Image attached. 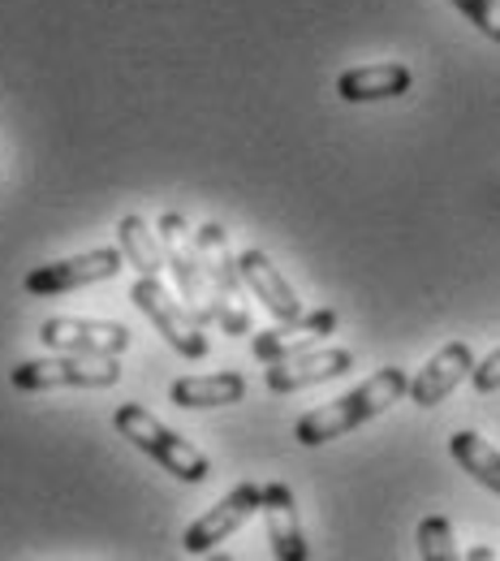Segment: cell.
<instances>
[{
  "mask_svg": "<svg viewBox=\"0 0 500 561\" xmlns=\"http://www.w3.org/2000/svg\"><path fill=\"white\" fill-rule=\"evenodd\" d=\"M195 242H199V260H204V273H208V289H212V320L224 333H233V337L251 333L246 280H242V268L233 260L229 233L216 220H208V225H199Z\"/></svg>",
  "mask_w": 500,
  "mask_h": 561,
  "instance_id": "3",
  "label": "cell"
},
{
  "mask_svg": "<svg viewBox=\"0 0 500 561\" xmlns=\"http://www.w3.org/2000/svg\"><path fill=\"white\" fill-rule=\"evenodd\" d=\"M117 242H121V255L130 260V268H139V277H160L164 273V242L143 216H135V211L121 216L117 220Z\"/></svg>",
  "mask_w": 500,
  "mask_h": 561,
  "instance_id": "18",
  "label": "cell"
},
{
  "mask_svg": "<svg viewBox=\"0 0 500 561\" xmlns=\"http://www.w3.org/2000/svg\"><path fill=\"white\" fill-rule=\"evenodd\" d=\"M470 371H475V351H470L466 342H449V346H440V351L423 363V371L410 376L406 398H410L419 411H431V407H440L462 380H470Z\"/></svg>",
  "mask_w": 500,
  "mask_h": 561,
  "instance_id": "11",
  "label": "cell"
},
{
  "mask_svg": "<svg viewBox=\"0 0 500 561\" xmlns=\"http://www.w3.org/2000/svg\"><path fill=\"white\" fill-rule=\"evenodd\" d=\"M130 302L143 311L147 320L155 324V333L182 354V358H195V363L208 358L212 342L204 337V324L195 320V311H190L182 298H173V294L164 289V280L160 277L135 280V285H130Z\"/></svg>",
  "mask_w": 500,
  "mask_h": 561,
  "instance_id": "6",
  "label": "cell"
},
{
  "mask_svg": "<svg viewBox=\"0 0 500 561\" xmlns=\"http://www.w3.org/2000/svg\"><path fill=\"white\" fill-rule=\"evenodd\" d=\"M419 558L423 561H453L457 558V536H453V523L444 514H428L419 523Z\"/></svg>",
  "mask_w": 500,
  "mask_h": 561,
  "instance_id": "19",
  "label": "cell"
},
{
  "mask_svg": "<svg viewBox=\"0 0 500 561\" xmlns=\"http://www.w3.org/2000/svg\"><path fill=\"white\" fill-rule=\"evenodd\" d=\"M350 367H354V351H346V346H311V351L289 354L281 363H268L264 385H268V393H298V389L324 385L333 376H346Z\"/></svg>",
  "mask_w": 500,
  "mask_h": 561,
  "instance_id": "10",
  "label": "cell"
},
{
  "mask_svg": "<svg viewBox=\"0 0 500 561\" xmlns=\"http://www.w3.org/2000/svg\"><path fill=\"white\" fill-rule=\"evenodd\" d=\"M259 514H264V527H268V545L281 561H306V536H302V518H298V501L293 489L272 480L259 489Z\"/></svg>",
  "mask_w": 500,
  "mask_h": 561,
  "instance_id": "13",
  "label": "cell"
},
{
  "mask_svg": "<svg viewBox=\"0 0 500 561\" xmlns=\"http://www.w3.org/2000/svg\"><path fill=\"white\" fill-rule=\"evenodd\" d=\"M130 329L117 320H82V316H53L39 324V342L66 354H121L130 351Z\"/></svg>",
  "mask_w": 500,
  "mask_h": 561,
  "instance_id": "8",
  "label": "cell"
},
{
  "mask_svg": "<svg viewBox=\"0 0 500 561\" xmlns=\"http://www.w3.org/2000/svg\"><path fill=\"white\" fill-rule=\"evenodd\" d=\"M246 398V376L242 371H212V376H177L168 385V402L182 411H216L233 407Z\"/></svg>",
  "mask_w": 500,
  "mask_h": 561,
  "instance_id": "16",
  "label": "cell"
},
{
  "mask_svg": "<svg viewBox=\"0 0 500 561\" xmlns=\"http://www.w3.org/2000/svg\"><path fill=\"white\" fill-rule=\"evenodd\" d=\"M449 4H457L488 39H497L500 44V0H449Z\"/></svg>",
  "mask_w": 500,
  "mask_h": 561,
  "instance_id": "20",
  "label": "cell"
},
{
  "mask_svg": "<svg viewBox=\"0 0 500 561\" xmlns=\"http://www.w3.org/2000/svg\"><path fill=\"white\" fill-rule=\"evenodd\" d=\"M470 385H475V393H497V389H500V346L488 354L484 363H475Z\"/></svg>",
  "mask_w": 500,
  "mask_h": 561,
  "instance_id": "21",
  "label": "cell"
},
{
  "mask_svg": "<svg viewBox=\"0 0 500 561\" xmlns=\"http://www.w3.org/2000/svg\"><path fill=\"white\" fill-rule=\"evenodd\" d=\"M117 432L130 440V445H139L147 458H155L168 476H177L182 484H208L212 480V458L199 449V445H190L177 427H168L164 420H155L147 407L139 402H126V407H117Z\"/></svg>",
  "mask_w": 500,
  "mask_h": 561,
  "instance_id": "2",
  "label": "cell"
},
{
  "mask_svg": "<svg viewBox=\"0 0 500 561\" xmlns=\"http://www.w3.org/2000/svg\"><path fill=\"white\" fill-rule=\"evenodd\" d=\"M406 389H410L406 367H380V371H371V380H362L346 398L306 411L302 420L293 423V436L302 445H311V449L315 445H328V440H337V436L362 427V423H371L375 415H384L388 407H397L406 398Z\"/></svg>",
  "mask_w": 500,
  "mask_h": 561,
  "instance_id": "1",
  "label": "cell"
},
{
  "mask_svg": "<svg viewBox=\"0 0 500 561\" xmlns=\"http://www.w3.org/2000/svg\"><path fill=\"white\" fill-rule=\"evenodd\" d=\"M470 561H497V549H470Z\"/></svg>",
  "mask_w": 500,
  "mask_h": 561,
  "instance_id": "22",
  "label": "cell"
},
{
  "mask_svg": "<svg viewBox=\"0 0 500 561\" xmlns=\"http://www.w3.org/2000/svg\"><path fill=\"white\" fill-rule=\"evenodd\" d=\"M13 389L48 393V389H113L121 380V363L113 354H57V358H22L9 371Z\"/></svg>",
  "mask_w": 500,
  "mask_h": 561,
  "instance_id": "4",
  "label": "cell"
},
{
  "mask_svg": "<svg viewBox=\"0 0 500 561\" xmlns=\"http://www.w3.org/2000/svg\"><path fill=\"white\" fill-rule=\"evenodd\" d=\"M415 87V73L402 61H380V66H354L337 78V95L346 104H371V100H397Z\"/></svg>",
  "mask_w": 500,
  "mask_h": 561,
  "instance_id": "15",
  "label": "cell"
},
{
  "mask_svg": "<svg viewBox=\"0 0 500 561\" xmlns=\"http://www.w3.org/2000/svg\"><path fill=\"white\" fill-rule=\"evenodd\" d=\"M155 233L164 242V268L177 280V294L182 302L195 311L199 324L212 320V289H208V273H204V260H199V242H195V229L182 211H164L155 220Z\"/></svg>",
  "mask_w": 500,
  "mask_h": 561,
  "instance_id": "5",
  "label": "cell"
},
{
  "mask_svg": "<svg viewBox=\"0 0 500 561\" xmlns=\"http://www.w3.org/2000/svg\"><path fill=\"white\" fill-rule=\"evenodd\" d=\"M237 268H242V280H246V289L277 316V320H302L306 316V307H302V298L293 294V285L281 277V268L268 260V251H259V247H251V251H242L237 255Z\"/></svg>",
  "mask_w": 500,
  "mask_h": 561,
  "instance_id": "14",
  "label": "cell"
},
{
  "mask_svg": "<svg viewBox=\"0 0 500 561\" xmlns=\"http://www.w3.org/2000/svg\"><path fill=\"white\" fill-rule=\"evenodd\" d=\"M337 333V311L333 307H315L306 311L302 320H281L277 329H264L251 337V354L259 363H281L289 354L298 351H311L319 337H333Z\"/></svg>",
  "mask_w": 500,
  "mask_h": 561,
  "instance_id": "12",
  "label": "cell"
},
{
  "mask_svg": "<svg viewBox=\"0 0 500 561\" xmlns=\"http://www.w3.org/2000/svg\"><path fill=\"white\" fill-rule=\"evenodd\" d=\"M121 264H126L121 247H95V251H82V255H70V260H53V264L31 268L26 280H22V289L35 294V298L70 294V289L95 285V280H113L121 273Z\"/></svg>",
  "mask_w": 500,
  "mask_h": 561,
  "instance_id": "7",
  "label": "cell"
},
{
  "mask_svg": "<svg viewBox=\"0 0 500 561\" xmlns=\"http://www.w3.org/2000/svg\"><path fill=\"white\" fill-rule=\"evenodd\" d=\"M259 489L264 484H255V480H242L237 489H229L220 501H216L212 510H204L190 527H186V553H208L216 545H224L251 514H259Z\"/></svg>",
  "mask_w": 500,
  "mask_h": 561,
  "instance_id": "9",
  "label": "cell"
},
{
  "mask_svg": "<svg viewBox=\"0 0 500 561\" xmlns=\"http://www.w3.org/2000/svg\"><path fill=\"white\" fill-rule=\"evenodd\" d=\"M449 454H453V462L475 480V484H484L488 492H497L500 496V449L497 445H488L479 432H453L449 436Z\"/></svg>",
  "mask_w": 500,
  "mask_h": 561,
  "instance_id": "17",
  "label": "cell"
}]
</instances>
